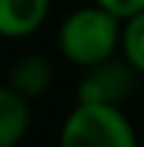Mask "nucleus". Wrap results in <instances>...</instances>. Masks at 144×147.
Segmentation results:
<instances>
[{"mask_svg": "<svg viewBox=\"0 0 144 147\" xmlns=\"http://www.w3.org/2000/svg\"><path fill=\"white\" fill-rule=\"evenodd\" d=\"M119 28L122 20L99 6H82L71 11L59 23L57 45L59 54L76 68H90L96 62H105L119 48Z\"/></svg>", "mask_w": 144, "mask_h": 147, "instance_id": "nucleus-1", "label": "nucleus"}, {"mask_svg": "<svg viewBox=\"0 0 144 147\" xmlns=\"http://www.w3.org/2000/svg\"><path fill=\"white\" fill-rule=\"evenodd\" d=\"M59 147H139V139L122 108L76 102L62 122Z\"/></svg>", "mask_w": 144, "mask_h": 147, "instance_id": "nucleus-2", "label": "nucleus"}, {"mask_svg": "<svg viewBox=\"0 0 144 147\" xmlns=\"http://www.w3.org/2000/svg\"><path fill=\"white\" fill-rule=\"evenodd\" d=\"M82 79L76 85V102H90V105H116L122 108L136 85V71L124 59L116 62L113 57L105 62H96L90 68H82Z\"/></svg>", "mask_w": 144, "mask_h": 147, "instance_id": "nucleus-3", "label": "nucleus"}, {"mask_svg": "<svg viewBox=\"0 0 144 147\" xmlns=\"http://www.w3.org/2000/svg\"><path fill=\"white\" fill-rule=\"evenodd\" d=\"M51 0H0V37L26 40L48 20Z\"/></svg>", "mask_w": 144, "mask_h": 147, "instance_id": "nucleus-4", "label": "nucleus"}, {"mask_svg": "<svg viewBox=\"0 0 144 147\" xmlns=\"http://www.w3.org/2000/svg\"><path fill=\"white\" fill-rule=\"evenodd\" d=\"M6 85L14 93H20L23 99H28V102L42 99L54 85V68L40 54H23L9 68V82Z\"/></svg>", "mask_w": 144, "mask_h": 147, "instance_id": "nucleus-5", "label": "nucleus"}, {"mask_svg": "<svg viewBox=\"0 0 144 147\" xmlns=\"http://www.w3.org/2000/svg\"><path fill=\"white\" fill-rule=\"evenodd\" d=\"M31 127V102L0 85V147H17Z\"/></svg>", "mask_w": 144, "mask_h": 147, "instance_id": "nucleus-6", "label": "nucleus"}, {"mask_svg": "<svg viewBox=\"0 0 144 147\" xmlns=\"http://www.w3.org/2000/svg\"><path fill=\"white\" fill-rule=\"evenodd\" d=\"M122 59L133 68L136 74L144 71V11L139 14H130L122 20V28H119V48Z\"/></svg>", "mask_w": 144, "mask_h": 147, "instance_id": "nucleus-7", "label": "nucleus"}, {"mask_svg": "<svg viewBox=\"0 0 144 147\" xmlns=\"http://www.w3.org/2000/svg\"><path fill=\"white\" fill-rule=\"evenodd\" d=\"M90 3L99 6V9H105V11H110L113 17H119V20L144 11V0H90Z\"/></svg>", "mask_w": 144, "mask_h": 147, "instance_id": "nucleus-8", "label": "nucleus"}]
</instances>
